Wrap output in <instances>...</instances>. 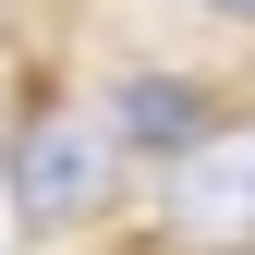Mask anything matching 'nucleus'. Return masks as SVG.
I'll use <instances>...</instances> for the list:
<instances>
[{"mask_svg": "<svg viewBox=\"0 0 255 255\" xmlns=\"http://www.w3.org/2000/svg\"><path fill=\"white\" fill-rule=\"evenodd\" d=\"M158 231L182 255H255V122H207L158 170Z\"/></svg>", "mask_w": 255, "mask_h": 255, "instance_id": "f03ea898", "label": "nucleus"}, {"mask_svg": "<svg viewBox=\"0 0 255 255\" xmlns=\"http://www.w3.org/2000/svg\"><path fill=\"white\" fill-rule=\"evenodd\" d=\"M195 12H219V24H255V0H195Z\"/></svg>", "mask_w": 255, "mask_h": 255, "instance_id": "20e7f679", "label": "nucleus"}, {"mask_svg": "<svg viewBox=\"0 0 255 255\" xmlns=\"http://www.w3.org/2000/svg\"><path fill=\"white\" fill-rule=\"evenodd\" d=\"M122 122L85 110V98H49L12 122V146H0V170H12V219L24 231H85V219L122 207Z\"/></svg>", "mask_w": 255, "mask_h": 255, "instance_id": "f257e3e1", "label": "nucleus"}, {"mask_svg": "<svg viewBox=\"0 0 255 255\" xmlns=\"http://www.w3.org/2000/svg\"><path fill=\"white\" fill-rule=\"evenodd\" d=\"M110 122H122V146H146L158 170H170V158L195 146L207 122H219V110H207V85H182V73H134V85H122V110H110Z\"/></svg>", "mask_w": 255, "mask_h": 255, "instance_id": "7ed1b4c3", "label": "nucleus"}]
</instances>
